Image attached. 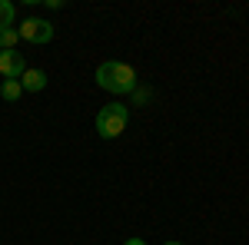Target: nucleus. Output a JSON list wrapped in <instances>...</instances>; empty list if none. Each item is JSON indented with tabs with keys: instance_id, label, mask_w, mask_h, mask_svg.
<instances>
[{
	"instance_id": "obj_1",
	"label": "nucleus",
	"mask_w": 249,
	"mask_h": 245,
	"mask_svg": "<svg viewBox=\"0 0 249 245\" xmlns=\"http://www.w3.org/2000/svg\"><path fill=\"white\" fill-rule=\"evenodd\" d=\"M136 70L130 63H120V60H107V63H100L96 66V86H103V90H110V93L123 96V93H133L136 90Z\"/></svg>"
},
{
	"instance_id": "obj_2",
	"label": "nucleus",
	"mask_w": 249,
	"mask_h": 245,
	"mask_svg": "<svg viewBox=\"0 0 249 245\" xmlns=\"http://www.w3.org/2000/svg\"><path fill=\"white\" fill-rule=\"evenodd\" d=\"M126 123H130V106L126 103H107L100 113H96V132L103 139H116L126 132Z\"/></svg>"
},
{
	"instance_id": "obj_3",
	"label": "nucleus",
	"mask_w": 249,
	"mask_h": 245,
	"mask_svg": "<svg viewBox=\"0 0 249 245\" xmlns=\"http://www.w3.org/2000/svg\"><path fill=\"white\" fill-rule=\"evenodd\" d=\"M17 33L27 43H50L53 40V23H47V20H40V17H27L17 27Z\"/></svg>"
},
{
	"instance_id": "obj_4",
	"label": "nucleus",
	"mask_w": 249,
	"mask_h": 245,
	"mask_svg": "<svg viewBox=\"0 0 249 245\" xmlns=\"http://www.w3.org/2000/svg\"><path fill=\"white\" fill-rule=\"evenodd\" d=\"M23 73H27V60L20 57L17 50H0V76L20 80Z\"/></svg>"
},
{
	"instance_id": "obj_5",
	"label": "nucleus",
	"mask_w": 249,
	"mask_h": 245,
	"mask_svg": "<svg viewBox=\"0 0 249 245\" xmlns=\"http://www.w3.org/2000/svg\"><path fill=\"white\" fill-rule=\"evenodd\" d=\"M20 86H23L27 93H40V90L47 86V73L37 70V66H27V73L20 76Z\"/></svg>"
},
{
	"instance_id": "obj_6",
	"label": "nucleus",
	"mask_w": 249,
	"mask_h": 245,
	"mask_svg": "<svg viewBox=\"0 0 249 245\" xmlns=\"http://www.w3.org/2000/svg\"><path fill=\"white\" fill-rule=\"evenodd\" d=\"M20 93H23V86H20V80H3L0 83V96L7 99V103H17Z\"/></svg>"
},
{
	"instance_id": "obj_7",
	"label": "nucleus",
	"mask_w": 249,
	"mask_h": 245,
	"mask_svg": "<svg viewBox=\"0 0 249 245\" xmlns=\"http://www.w3.org/2000/svg\"><path fill=\"white\" fill-rule=\"evenodd\" d=\"M17 40H20L17 27H7V30H0V50H14V47H17Z\"/></svg>"
},
{
	"instance_id": "obj_8",
	"label": "nucleus",
	"mask_w": 249,
	"mask_h": 245,
	"mask_svg": "<svg viewBox=\"0 0 249 245\" xmlns=\"http://www.w3.org/2000/svg\"><path fill=\"white\" fill-rule=\"evenodd\" d=\"M14 23V3L10 0H0V30H7Z\"/></svg>"
},
{
	"instance_id": "obj_9",
	"label": "nucleus",
	"mask_w": 249,
	"mask_h": 245,
	"mask_svg": "<svg viewBox=\"0 0 249 245\" xmlns=\"http://www.w3.org/2000/svg\"><path fill=\"white\" fill-rule=\"evenodd\" d=\"M136 93V103H146V99H150V90H133Z\"/></svg>"
},
{
	"instance_id": "obj_10",
	"label": "nucleus",
	"mask_w": 249,
	"mask_h": 245,
	"mask_svg": "<svg viewBox=\"0 0 249 245\" xmlns=\"http://www.w3.org/2000/svg\"><path fill=\"white\" fill-rule=\"evenodd\" d=\"M123 245H146V242H143V239H126Z\"/></svg>"
},
{
	"instance_id": "obj_11",
	"label": "nucleus",
	"mask_w": 249,
	"mask_h": 245,
	"mask_svg": "<svg viewBox=\"0 0 249 245\" xmlns=\"http://www.w3.org/2000/svg\"><path fill=\"white\" fill-rule=\"evenodd\" d=\"M163 245H183V242H163Z\"/></svg>"
}]
</instances>
